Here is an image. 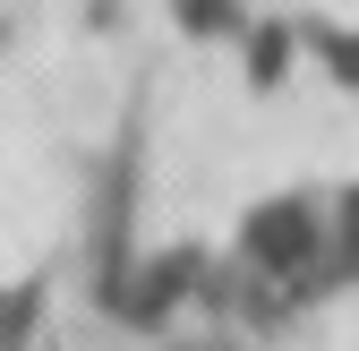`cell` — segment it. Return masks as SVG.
<instances>
[{
    "label": "cell",
    "mask_w": 359,
    "mask_h": 351,
    "mask_svg": "<svg viewBox=\"0 0 359 351\" xmlns=\"http://www.w3.org/2000/svg\"><path fill=\"white\" fill-rule=\"evenodd\" d=\"M240 257H248V266L274 283V291H308V283L325 274V257H334V206L308 197V189L248 206V223H240Z\"/></svg>",
    "instance_id": "obj_1"
},
{
    "label": "cell",
    "mask_w": 359,
    "mask_h": 351,
    "mask_svg": "<svg viewBox=\"0 0 359 351\" xmlns=\"http://www.w3.org/2000/svg\"><path fill=\"white\" fill-rule=\"evenodd\" d=\"M103 291H111V309H120V317L154 326V317H171L180 300L197 291V257H189V249H180V257H154V266H137V274H111Z\"/></svg>",
    "instance_id": "obj_2"
},
{
    "label": "cell",
    "mask_w": 359,
    "mask_h": 351,
    "mask_svg": "<svg viewBox=\"0 0 359 351\" xmlns=\"http://www.w3.org/2000/svg\"><path fill=\"white\" fill-rule=\"evenodd\" d=\"M240 60H248V86L257 95H274V86L291 77V26H240Z\"/></svg>",
    "instance_id": "obj_3"
},
{
    "label": "cell",
    "mask_w": 359,
    "mask_h": 351,
    "mask_svg": "<svg viewBox=\"0 0 359 351\" xmlns=\"http://www.w3.org/2000/svg\"><path fill=\"white\" fill-rule=\"evenodd\" d=\"M308 52L325 60V77L342 86V95H359V34L334 26V18H308Z\"/></svg>",
    "instance_id": "obj_4"
},
{
    "label": "cell",
    "mask_w": 359,
    "mask_h": 351,
    "mask_svg": "<svg viewBox=\"0 0 359 351\" xmlns=\"http://www.w3.org/2000/svg\"><path fill=\"white\" fill-rule=\"evenodd\" d=\"M171 26H189L197 43H222V34H240V0H171Z\"/></svg>",
    "instance_id": "obj_5"
},
{
    "label": "cell",
    "mask_w": 359,
    "mask_h": 351,
    "mask_svg": "<svg viewBox=\"0 0 359 351\" xmlns=\"http://www.w3.org/2000/svg\"><path fill=\"white\" fill-rule=\"evenodd\" d=\"M43 326V291L18 283V291H0V351H26V334Z\"/></svg>",
    "instance_id": "obj_6"
},
{
    "label": "cell",
    "mask_w": 359,
    "mask_h": 351,
    "mask_svg": "<svg viewBox=\"0 0 359 351\" xmlns=\"http://www.w3.org/2000/svg\"><path fill=\"white\" fill-rule=\"evenodd\" d=\"M334 257L359 274V189H342V197H334Z\"/></svg>",
    "instance_id": "obj_7"
}]
</instances>
